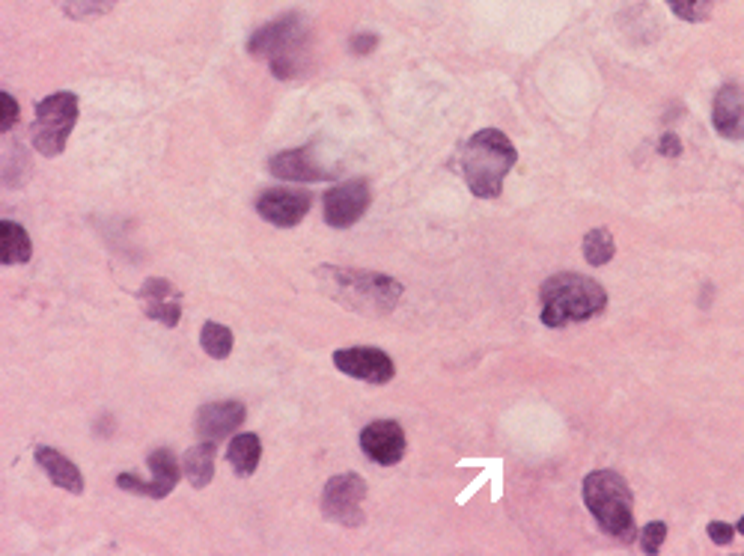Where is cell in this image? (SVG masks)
Returning <instances> with one entry per match:
<instances>
[{
  "label": "cell",
  "instance_id": "1",
  "mask_svg": "<svg viewBox=\"0 0 744 556\" xmlns=\"http://www.w3.org/2000/svg\"><path fill=\"white\" fill-rule=\"evenodd\" d=\"M316 283L331 301L358 316H390L402 298V283L396 277L361 268L322 265L316 271Z\"/></svg>",
  "mask_w": 744,
  "mask_h": 556
},
{
  "label": "cell",
  "instance_id": "2",
  "mask_svg": "<svg viewBox=\"0 0 744 556\" xmlns=\"http://www.w3.org/2000/svg\"><path fill=\"white\" fill-rule=\"evenodd\" d=\"M542 304V325L545 328H566L575 322H590L605 313L608 292L602 283L584 274H554L539 289Z\"/></svg>",
  "mask_w": 744,
  "mask_h": 556
},
{
  "label": "cell",
  "instance_id": "3",
  "mask_svg": "<svg viewBox=\"0 0 744 556\" xmlns=\"http://www.w3.org/2000/svg\"><path fill=\"white\" fill-rule=\"evenodd\" d=\"M310 24L301 12H286L271 24H262L248 39V51L256 60H265L271 75L280 81L298 78L307 69Z\"/></svg>",
  "mask_w": 744,
  "mask_h": 556
},
{
  "label": "cell",
  "instance_id": "4",
  "mask_svg": "<svg viewBox=\"0 0 744 556\" xmlns=\"http://www.w3.org/2000/svg\"><path fill=\"white\" fill-rule=\"evenodd\" d=\"M518 152L512 140L497 131V128H483L477 131L459 152V170L471 188L474 197L480 200H495L503 191V182L509 170L515 167Z\"/></svg>",
  "mask_w": 744,
  "mask_h": 556
},
{
  "label": "cell",
  "instance_id": "5",
  "mask_svg": "<svg viewBox=\"0 0 744 556\" xmlns=\"http://www.w3.org/2000/svg\"><path fill=\"white\" fill-rule=\"evenodd\" d=\"M584 503L602 533L617 539L622 545H631L637 536L634 527V497L628 482L617 470H593L584 479Z\"/></svg>",
  "mask_w": 744,
  "mask_h": 556
},
{
  "label": "cell",
  "instance_id": "6",
  "mask_svg": "<svg viewBox=\"0 0 744 556\" xmlns=\"http://www.w3.org/2000/svg\"><path fill=\"white\" fill-rule=\"evenodd\" d=\"M78 96L69 90L51 93L42 102H36V113H33V125H30V143L39 155L45 158H57L66 149V140L72 134V128L78 125Z\"/></svg>",
  "mask_w": 744,
  "mask_h": 556
},
{
  "label": "cell",
  "instance_id": "7",
  "mask_svg": "<svg viewBox=\"0 0 744 556\" xmlns=\"http://www.w3.org/2000/svg\"><path fill=\"white\" fill-rule=\"evenodd\" d=\"M364 500H367V482L358 473L331 476L322 491V515L340 527H361Z\"/></svg>",
  "mask_w": 744,
  "mask_h": 556
},
{
  "label": "cell",
  "instance_id": "8",
  "mask_svg": "<svg viewBox=\"0 0 744 556\" xmlns=\"http://www.w3.org/2000/svg\"><path fill=\"white\" fill-rule=\"evenodd\" d=\"M372 203L370 182L364 179H349L334 185L325 200H322V212H325V223L334 229H349L367 215Z\"/></svg>",
  "mask_w": 744,
  "mask_h": 556
},
{
  "label": "cell",
  "instance_id": "9",
  "mask_svg": "<svg viewBox=\"0 0 744 556\" xmlns=\"http://www.w3.org/2000/svg\"><path fill=\"white\" fill-rule=\"evenodd\" d=\"M149 470H152L149 482H143L137 473H120V476H117V485H120L123 491L140 494V497H149V500H164L167 494H173L179 476L185 473V470L179 467L176 455H173L170 449H164V446L155 449V452H149Z\"/></svg>",
  "mask_w": 744,
  "mask_h": 556
},
{
  "label": "cell",
  "instance_id": "10",
  "mask_svg": "<svg viewBox=\"0 0 744 556\" xmlns=\"http://www.w3.org/2000/svg\"><path fill=\"white\" fill-rule=\"evenodd\" d=\"M334 366L358 381L367 384H390L396 375V366L387 351L372 348V345H355V348H340L334 351Z\"/></svg>",
  "mask_w": 744,
  "mask_h": 556
},
{
  "label": "cell",
  "instance_id": "11",
  "mask_svg": "<svg viewBox=\"0 0 744 556\" xmlns=\"http://www.w3.org/2000/svg\"><path fill=\"white\" fill-rule=\"evenodd\" d=\"M313 209V194L298 188H268L256 197V212L262 221L280 229H292Z\"/></svg>",
  "mask_w": 744,
  "mask_h": 556
},
{
  "label": "cell",
  "instance_id": "12",
  "mask_svg": "<svg viewBox=\"0 0 744 556\" xmlns=\"http://www.w3.org/2000/svg\"><path fill=\"white\" fill-rule=\"evenodd\" d=\"M137 301L143 307V316L164 325V328H179L182 322V292L164 280V277H149L140 292H137Z\"/></svg>",
  "mask_w": 744,
  "mask_h": 556
},
{
  "label": "cell",
  "instance_id": "13",
  "mask_svg": "<svg viewBox=\"0 0 744 556\" xmlns=\"http://www.w3.org/2000/svg\"><path fill=\"white\" fill-rule=\"evenodd\" d=\"M271 176L277 179H289V182H325L334 179L337 170L319 164L316 158V146H301V149H286L280 155H274L268 161Z\"/></svg>",
  "mask_w": 744,
  "mask_h": 556
},
{
  "label": "cell",
  "instance_id": "14",
  "mask_svg": "<svg viewBox=\"0 0 744 556\" xmlns=\"http://www.w3.org/2000/svg\"><path fill=\"white\" fill-rule=\"evenodd\" d=\"M361 449L375 464L393 467L405 458L408 441H405V432L396 420H375L361 432Z\"/></svg>",
  "mask_w": 744,
  "mask_h": 556
},
{
  "label": "cell",
  "instance_id": "15",
  "mask_svg": "<svg viewBox=\"0 0 744 556\" xmlns=\"http://www.w3.org/2000/svg\"><path fill=\"white\" fill-rule=\"evenodd\" d=\"M248 417V408L242 402H209L197 411L194 432L206 441H224L230 438Z\"/></svg>",
  "mask_w": 744,
  "mask_h": 556
},
{
  "label": "cell",
  "instance_id": "16",
  "mask_svg": "<svg viewBox=\"0 0 744 556\" xmlns=\"http://www.w3.org/2000/svg\"><path fill=\"white\" fill-rule=\"evenodd\" d=\"M715 131L727 140H744V90L739 84H724L712 108Z\"/></svg>",
  "mask_w": 744,
  "mask_h": 556
},
{
  "label": "cell",
  "instance_id": "17",
  "mask_svg": "<svg viewBox=\"0 0 744 556\" xmlns=\"http://www.w3.org/2000/svg\"><path fill=\"white\" fill-rule=\"evenodd\" d=\"M33 458L57 488H63L69 494H84V476H81L78 464H72L63 452H57L51 446H36Z\"/></svg>",
  "mask_w": 744,
  "mask_h": 556
},
{
  "label": "cell",
  "instance_id": "18",
  "mask_svg": "<svg viewBox=\"0 0 744 556\" xmlns=\"http://www.w3.org/2000/svg\"><path fill=\"white\" fill-rule=\"evenodd\" d=\"M215 464H218V446L215 441L191 446L182 458V470L194 488H206L215 479Z\"/></svg>",
  "mask_w": 744,
  "mask_h": 556
},
{
  "label": "cell",
  "instance_id": "19",
  "mask_svg": "<svg viewBox=\"0 0 744 556\" xmlns=\"http://www.w3.org/2000/svg\"><path fill=\"white\" fill-rule=\"evenodd\" d=\"M33 256V244L30 235L24 232V226L12 221L0 223V259L3 265H24Z\"/></svg>",
  "mask_w": 744,
  "mask_h": 556
},
{
  "label": "cell",
  "instance_id": "20",
  "mask_svg": "<svg viewBox=\"0 0 744 556\" xmlns=\"http://www.w3.org/2000/svg\"><path fill=\"white\" fill-rule=\"evenodd\" d=\"M262 458V444L256 435H236L230 446H227V461L233 467L236 476H253Z\"/></svg>",
  "mask_w": 744,
  "mask_h": 556
},
{
  "label": "cell",
  "instance_id": "21",
  "mask_svg": "<svg viewBox=\"0 0 744 556\" xmlns=\"http://www.w3.org/2000/svg\"><path fill=\"white\" fill-rule=\"evenodd\" d=\"M617 253V241L611 235V229L599 226V229H590L584 235V259L590 265H608Z\"/></svg>",
  "mask_w": 744,
  "mask_h": 556
},
{
  "label": "cell",
  "instance_id": "22",
  "mask_svg": "<svg viewBox=\"0 0 744 556\" xmlns=\"http://www.w3.org/2000/svg\"><path fill=\"white\" fill-rule=\"evenodd\" d=\"M200 345L212 360H227L233 351V331L218 322H206L200 331Z\"/></svg>",
  "mask_w": 744,
  "mask_h": 556
},
{
  "label": "cell",
  "instance_id": "23",
  "mask_svg": "<svg viewBox=\"0 0 744 556\" xmlns=\"http://www.w3.org/2000/svg\"><path fill=\"white\" fill-rule=\"evenodd\" d=\"M69 18L84 21V18H96V15H108L120 0H54Z\"/></svg>",
  "mask_w": 744,
  "mask_h": 556
},
{
  "label": "cell",
  "instance_id": "24",
  "mask_svg": "<svg viewBox=\"0 0 744 556\" xmlns=\"http://www.w3.org/2000/svg\"><path fill=\"white\" fill-rule=\"evenodd\" d=\"M718 3H721V0H667V6L673 9V15L682 18V21H688V24L706 21Z\"/></svg>",
  "mask_w": 744,
  "mask_h": 556
},
{
  "label": "cell",
  "instance_id": "25",
  "mask_svg": "<svg viewBox=\"0 0 744 556\" xmlns=\"http://www.w3.org/2000/svg\"><path fill=\"white\" fill-rule=\"evenodd\" d=\"M664 539H667V524H664V521H652V524H646L643 533H640V551L655 556L661 551Z\"/></svg>",
  "mask_w": 744,
  "mask_h": 556
},
{
  "label": "cell",
  "instance_id": "26",
  "mask_svg": "<svg viewBox=\"0 0 744 556\" xmlns=\"http://www.w3.org/2000/svg\"><path fill=\"white\" fill-rule=\"evenodd\" d=\"M15 122H18V102L3 90V93H0V128L9 131Z\"/></svg>",
  "mask_w": 744,
  "mask_h": 556
},
{
  "label": "cell",
  "instance_id": "27",
  "mask_svg": "<svg viewBox=\"0 0 744 556\" xmlns=\"http://www.w3.org/2000/svg\"><path fill=\"white\" fill-rule=\"evenodd\" d=\"M733 536H736V530L730 527V524H724V521H712L709 524V539L715 542V545H730L733 542Z\"/></svg>",
  "mask_w": 744,
  "mask_h": 556
},
{
  "label": "cell",
  "instance_id": "28",
  "mask_svg": "<svg viewBox=\"0 0 744 556\" xmlns=\"http://www.w3.org/2000/svg\"><path fill=\"white\" fill-rule=\"evenodd\" d=\"M375 45H378V36H375V33H358V36H352V42H349L352 54H370Z\"/></svg>",
  "mask_w": 744,
  "mask_h": 556
},
{
  "label": "cell",
  "instance_id": "29",
  "mask_svg": "<svg viewBox=\"0 0 744 556\" xmlns=\"http://www.w3.org/2000/svg\"><path fill=\"white\" fill-rule=\"evenodd\" d=\"M661 155H682V146H679V137L676 134H664V140H661Z\"/></svg>",
  "mask_w": 744,
  "mask_h": 556
},
{
  "label": "cell",
  "instance_id": "30",
  "mask_svg": "<svg viewBox=\"0 0 744 556\" xmlns=\"http://www.w3.org/2000/svg\"><path fill=\"white\" fill-rule=\"evenodd\" d=\"M736 530H739V533L744 536V515H742V521H739V527H736Z\"/></svg>",
  "mask_w": 744,
  "mask_h": 556
}]
</instances>
